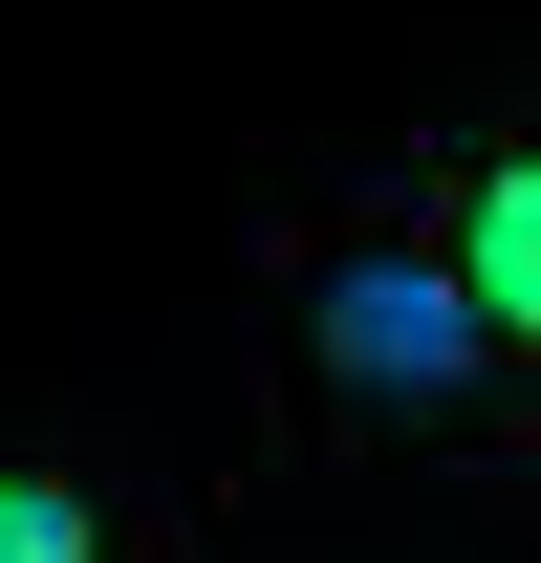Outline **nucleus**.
<instances>
[{"instance_id": "7ed1b4c3", "label": "nucleus", "mask_w": 541, "mask_h": 563, "mask_svg": "<svg viewBox=\"0 0 541 563\" xmlns=\"http://www.w3.org/2000/svg\"><path fill=\"white\" fill-rule=\"evenodd\" d=\"M0 563H131V498L87 455H0Z\"/></svg>"}, {"instance_id": "f03ea898", "label": "nucleus", "mask_w": 541, "mask_h": 563, "mask_svg": "<svg viewBox=\"0 0 541 563\" xmlns=\"http://www.w3.org/2000/svg\"><path fill=\"white\" fill-rule=\"evenodd\" d=\"M390 196H411V239L455 261L476 347H498V433H541V131H433Z\"/></svg>"}, {"instance_id": "f257e3e1", "label": "nucleus", "mask_w": 541, "mask_h": 563, "mask_svg": "<svg viewBox=\"0 0 541 563\" xmlns=\"http://www.w3.org/2000/svg\"><path fill=\"white\" fill-rule=\"evenodd\" d=\"M281 368H303L325 412H368V433H498V347H476L455 261L411 239V196L281 261Z\"/></svg>"}]
</instances>
